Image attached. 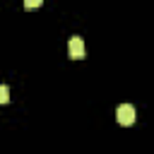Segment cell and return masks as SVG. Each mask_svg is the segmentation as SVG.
Masks as SVG:
<instances>
[{
    "label": "cell",
    "mask_w": 154,
    "mask_h": 154,
    "mask_svg": "<svg viewBox=\"0 0 154 154\" xmlns=\"http://www.w3.org/2000/svg\"><path fill=\"white\" fill-rule=\"evenodd\" d=\"M116 118H118V123H120V125H132V123H135V118H137L135 106H132V103H120V106H118V111H116Z\"/></svg>",
    "instance_id": "1"
},
{
    "label": "cell",
    "mask_w": 154,
    "mask_h": 154,
    "mask_svg": "<svg viewBox=\"0 0 154 154\" xmlns=\"http://www.w3.org/2000/svg\"><path fill=\"white\" fill-rule=\"evenodd\" d=\"M67 53H70V58H75V60L84 58V41H82L79 36H72L70 43H67Z\"/></svg>",
    "instance_id": "2"
},
{
    "label": "cell",
    "mask_w": 154,
    "mask_h": 154,
    "mask_svg": "<svg viewBox=\"0 0 154 154\" xmlns=\"http://www.w3.org/2000/svg\"><path fill=\"white\" fill-rule=\"evenodd\" d=\"M10 101V89L5 84H0V103H7Z\"/></svg>",
    "instance_id": "3"
},
{
    "label": "cell",
    "mask_w": 154,
    "mask_h": 154,
    "mask_svg": "<svg viewBox=\"0 0 154 154\" xmlns=\"http://www.w3.org/2000/svg\"><path fill=\"white\" fill-rule=\"evenodd\" d=\"M41 5H43V0H24L26 10H34V7H41Z\"/></svg>",
    "instance_id": "4"
}]
</instances>
